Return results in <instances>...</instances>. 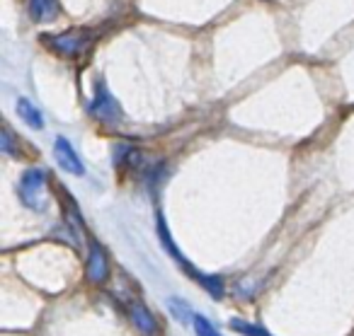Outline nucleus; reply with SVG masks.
Instances as JSON below:
<instances>
[{
  "mask_svg": "<svg viewBox=\"0 0 354 336\" xmlns=\"http://www.w3.org/2000/svg\"><path fill=\"white\" fill-rule=\"evenodd\" d=\"M158 235H160V242H162V247L170 252V257L175 259V261H180V266L187 271V276H192V278H197L199 281V286L202 288H207V293L212 297H223V281L218 276H207V273H202L199 268H194L192 264L185 259V254L180 252V247H177L175 242H172V237H170V230H167V225H165V218H158Z\"/></svg>",
  "mask_w": 354,
  "mask_h": 336,
  "instance_id": "nucleus-1",
  "label": "nucleus"
},
{
  "mask_svg": "<svg viewBox=\"0 0 354 336\" xmlns=\"http://www.w3.org/2000/svg\"><path fill=\"white\" fill-rule=\"evenodd\" d=\"M20 199L27 208L41 210L46 206V172L35 167L27 170L20 179Z\"/></svg>",
  "mask_w": 354,
  "mask_h": 336,
  "instance_id": "nucleus-2",
  "label": "nucleus"
},
{
  "mask_svg": "<svg viewBox=\"0 0 354 336\" xmlns=\"http://www.w3.org/2000/svg\"><path fill=\"white\" fill-rule=\"evenodd\" d=\"M90 114L97 117L100 121H109V123L122 119V107L112 97V92L104 88V83H97V88H95V99L90 104Z\"/></svg>",
  "mask_w": 354,
  "mask_h": 336,
  "instance_id": "nucleus-3",
  "label": "nucleus"
},
{
  "mask_svg": "<svg viewBox=\"0 0 354 336\" xmlns=\"http://www.w3.org/2000/svg\"><path fill=\"white\" fill-rule=\"evenodd\" d=\"M44 44L51 46V51L61 56H78L90 46L88 34H78V32H68V34L59 37H44Z\"/></svg>",
  "mask_w": 354,
  "mask_h": 336,
  "instance_id": "nucleus-4",
  "label": "nucleus"
},
{
  "mask_svg": "<svg viewBox=\"0 0 354 336\" xmlns=\"http://www.w3.org/2000/svg\"><path fill=\"white\" fill-rule=\"evenodd\" d=\"M54 155H56V162H59V167L68 172V175H75V177H83L85 175L83 160L78 157L75 148L68 143V138H64V136L56 138V141H54Z\"/></svg>",
  "mask_w": 354,
  "mask_h": 336,
  "instance_id": "nucleus-5",
  "label": "nucleus"
},
{
  "mask_svg": "<svg viewBox=\"0 0 354 336\" xmlns=\"http://www.w3.org/2000/svg\"><path fill=\"white\" fill-rule=\"evenodd\" d=\"M85 273H88L90 283H104L109 276V259L104 254V249L97 242H90V252H88V264H85Z\"/></svg>",
  "mask_w": 354,
  "mask_h": 336,
  "instance_id": "nucleus-6",
  "label": "nucleus"
},
{
  "mask_svg": "<svg viewBox=\"0 0 354 336\" xmlns=\"http://www.w3.org/2000/svg\"><path fill=\"white\" fill-rule=\"evenodd\" d=\"M131 319L133 324H136L138 331H143L146 336L156 334V319H153V315L148 312V307L143 305V302H133L131 305Z\"/></svg>",
  "mask_w": 354,
  "mask_h": 336,
  "instance_id": "nucleus-7",
  "label": "nucleus"
},
{
  "mask_svg": "<svg viewBox=\"0 0 354 336\" xmlns=\"http://www.w3.org/2000/svg\"><path fill=\"white\" fill-rule=\"evenodd\" d=\"M59 12V0H30V17L35 22H49Z\"/></svg>",
  "mask_w": 354,
  "mask_h": 336,
  "instance_id": "nucleus-8",
  "label": "nucleus"
},
{
  "mask_svg": "<svg viewBox=\"0 0 354 336\" xmlns=\"http://www.w3.org/2000/svg\"><path fill=\"white\" fill-rule=\"evenodd\" d=\"M17 114H20L22 121H25L30 128H35V131H41V128H44V117H41V112L30 102V99H20V102H17Z\"/></svg>",
  "mask_w": 354,
  "mask_h": 336,
  "instance_id": "nucleus-9",
  "label": "nucleus"
},
{
  "mask_svg": "<svg viewBox=\"0 0 354 336\" xmlns=\"http://www.w3.org/2000/svg\"><path fill=\"white\" fill-rule=\"evenodd\" d=\"M167 310H170V315L175 317L180 324H194V312L192 307L187 305L185 300H180V297H167Z\"/></svg>",
  "mask_w": 354,
  "mask_h": 336,
  "instance_id": "nucleus-10",
  "label": "nucleus"
},
{
  "mask_svg": "<svg viewBox=\"0 0 354 336\" xmlns=\"http://www.w3.org/2000/svg\"><path fill=\"white\" fill-rule=\"evenodd\" d=\"M192 326H194V334H197V336H223L221 331H218L216 326H214L204 315L194 317V324Z\"/></svg>",
  "mask_w": 354,
  "mask_h": 336,
  "instance_id": "nucleus-11",
  "label": "nucleus"
},
{
  "mask_svg": "<svg viewBox=\"0 0 354 336\" xmlns=\"http://www.w3.org/2000/svg\"><path fill=\"white\" fill-rule=\"evenodd\" d=\"M231 326L236 331H241L243 336H272V334H265V329H260V326H255V324H248V322H243V319H231Z\"/></svg>",
  "mask_w": 354,
  "mask_h": 336,
  "instance_id": "nucleus-12",
  "label": "nucleus"
}]
</instances>
